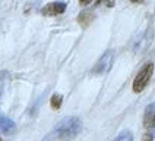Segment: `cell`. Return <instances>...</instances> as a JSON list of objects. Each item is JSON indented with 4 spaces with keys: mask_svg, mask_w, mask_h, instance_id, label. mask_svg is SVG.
<instances>
[{
    "mask_svg": "<svg viewBox=\"0 0 155 141\" xmlns=\"http://www.w3.org/2000/svg\"><path fill=\"white\" fill-rule=\"evenodd\" d=\"M82 129V121L76 118V116H70L63 119L57 126H56V135L60 138V140H72L75 138L78 134Z\"/></svg>",
    "mask_w": 155,
    "mask_h": 141,
    "instance_id": "1",
    "label": "cell"
},
{
    "mask_svg": "<svg viewBox=\"0 0 155 141\" xmlns=\"http://www.w3.org/2000/svg\"><path fill=\"white\" fill-rule=\"evenodd\" d=\"M152 74H154V63H147V65H143L140 70L138 72V75L135 77L133 79V85H132V90H133V93H142L145 88H147L148 82L151 81L152 78Z\"/></svg>",
    "mask_w": 155,
    "mask_h": 141,
    "instance_id": "2",
    "label": "cell"
},
{
    "mask_svg": "<svg viewBox=\"0 0 155 141\" xmlns=\"http://www.w3.org/2000/svg\"><path fill=\"white\" fill-rule=\"evenodd\" d=\"M113 62H114V52H113V50H107V52L100 57V60L95 63V66L92 68V74H95V75L107 74L108 70L111 69Z\"/></svg>",
    "mask_w": 155,
    "mask_h": 141,
    "instance_id": "3",
    "label": "cell"
},
{
    "mask_svg": "<svg viewBox=\"0 0 155 141\" xmlns=\"http://www.w3.org/2000/svg\"><path fill=\"white\" fill-rule=\"evenodd\" d=\"M64 10H66L64 2H51V3H47L41 9V13L44 16H57V15H61Z\"/></svg>",
    "mask_w": 155,
    "mask_h": 141,
    "instance_id": "4",
    "label": "cell"
},
{
    "mask_svg": "<svg viewBox=\"0 0 155 141\" xmlns=\"http://www.w3.org/2000/svg\"><path fill=\"white\" fill-rule=\"evenodd\" d=\"M143 126L147 129H154L155 128V103L147 106L145 113H143Z\"/></svg>",
    "mask_w": 155,
    "mask_h": 141,
    "instance_id": "5",
    "label": "cell"
},
{
    "mask_svg": "<svg viewBox=\"0 0 155 141\" xmlns=\"http://www.w3.org/2000/svg\"><path fill=\"white\" fill-rule=\"evenodd\" d=\"M15 128H16V125L12 119H9L8 116L0 113V131L3 134H12L15 131Z\"/></svg>",
    "mask_w": 155,
    "mask_h": 141,
    "instance_id": "6",
    "label": "cell"
},
{
    "mask_svg": "<svg viewBox=\"0 0 155 141\" xmlns=\"http://www.w3.org/2000/svg\"><path fill=\"white\" fill-rule=\"evenodd\" d=\"M95 19V15L94 12H89V10H84V12H81L79 13V16H78V24H81L82 28H86V26H89L92 24V21Z\"/></svg>",
    "mask_w": 155,
    "mask_h": 141,
    "instance_id": "7",
    "label": "cell"
},
{
    "mask_svg": "<svg viewBox=\"0 0 155 141\" xmlns=\"http://www.w3.org/2000/svg\"><path fill=\"white\" fill-rule=\"evenodd\" d=\"M61 101H63V96L61 94H53L51 98H50V106L54 110H59L61 106Z\"/></svg>",
    "mask_w": 155,
    "mask_h": 141,
    "instance_id": "8",
    "label": "cell"
},
{
    "mask_svg": "<svg viewBox=\"0 0 155 141\" xmlns=\"http://www.w3.org/2000/svg\"><path fill=\"white\" fill-rule=\"evenodd\" d=\"M113 141H133V135H132V132L130 131L124 129V131H121Z\"/></svg>",
    "mask_w": 155,
    "mask_h": 141,
    "instance_id": "9",
    "label": "cell"
},
{
    "mask_svg": "<svg viewBox=\"0 0 155 141\" xmlns=\"http://www.w3.org/2000/svg\"><path fill=\"white\" fill-rule=\"evenodd\" d=\"M97 5H104L107 8H113L114 6V0H97Z\"/></svg>",
    "mask_w": 155,
    "mask_h": 141,
    "instance_id": "10",
    "label": "cell"
},
{
    "mask_svg": "<svg viewBox=\"0 0 155 141\" xmlns=\"http://www.w3.org/2000/svg\"><path fill=\"white\" fill-rule=\"evenodd\" d=\"M152 140H154V131L152 129H148V132L143 135L142 141H152Z\"/></svg>",
    "mask_w": 155,
    "mask_h": 141,
    "instance_id": "11",
    "label": "cell"
},
{
    "mask_svg": "<svg viewBox=\"0 0 155 141\" xmlns=\"http://www.w3.org/2000/svg\"><path fill=\"white\" fill-rule=\"evenodd\" d=\"M89 3H92V0H79V5L81 6H88Z\"/></svg>",
    "mask_w": 155,
    "mask_h": 141,
    "instance_id": "12",
    "label": "cell"
},
{
    "mask_svg": "<svg viewBox=\"0 0 155 141\" xmlns=\"http://www.w3.org/2000/svg\"><path fill=\"white\" fill-rule=\"evenodd\" d=\"M132 3H143V0H130Z\"/></svg>",
    "mask_w": 155,
    "mask_h": 141,
    "instance_id": "13",
    "label": "cell"
},
{
    "mask_svg": "<svg viewBox=\"0 0 155 141\" xmlns=\"http://www.w3.org/2000/svg\"><path fill=\"white\" fill-rule=\"evenodd\" d=\"M44 141H50V138H45V140H44Z\"/></svg>",
    "mask_w": 155,
    "mask_h": 141,
    "instance_id": "14",
    "label": "cell"
},
{
    "mask_svg": "<svg viewBox=\"0 0 155 141\" xmlns=\"http://www.w3.org/2000/svg\"><path fill=\"white\" fill-rule=\"evenodd\" d=\"M0 141H3V140H2V138H0Z\"/></svg>",
    "mask_w": 155,
    "mask_h": 141,
    "instance_id": "15",
    "label": "cell"
}]
</instances>
